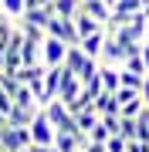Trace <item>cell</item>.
I'll list each match as a JSON object with an SVG mask.
<instances>
[{
  "mask_svg": "<svg viewBox=\"0 0 149 152\" xmlns=\"http://www.w3.org/2000/svg\"><path fill=\"white\" fill-rule=\"evenodd\" d=\"M24 145H34V142H31V125H24V129L7 125V129H4V145H0V152H21Z\"/></svg>",
  "mask_w": 149,
  "mask_h": 152,
  "instance_id": "obj_4",
  "label": "cell"
},
{
  "mask_svg": "<svg viewBox=\"0 0 149 152\" xmlns=\"http://www.w3.org/2000/svg\"><path fill=\"white\" fill-rule=\"evenodd\" d=\"M54 135H58V129L51 125L44 108H37V115H34V122H31V142L34 145H54Z\"/></svg>",
  "mask_w": 149,
  "mask_h": 152,
  "instance_id": "obj_1",
  "label": "cell"
},
{
  "mask_svg": "<svg viewBox=\"0 0 149 152\" xmlns=\"http://www.w3.org/2000/svg\"><path fill=\"white\" fill-rule=\"evenodd\" d=\"M48 34L51 37H61L65 44H81L78 27H75V17H51L48 20Z\"/></svg>",
  "mask_w": 149,
  "mask_h": 152,
  "instance_id": "obj_2",
  "label": "cell"
},
{
  "mask_svg": "<svg viewBox=\"0 0 149 152\" xmlns=\"http://www.w3.org/2000/svg\"><path fill=\"white\" fill-rule=\"evenodd\" d=\"M75 27H78V37H88V34H95V31H105V24L95 20L92 14L78 10V14H75Z\"/></svg>",
  "mask_w": 149,
  "mask_h": 152,
  "instance_id": "obj_7",
  "label": "cell"
},
{
  "mask_svg": "<svg viewBox=\"0 0 149 152\" xmlns=\"http://www.w3.org/2000/svg\"><path fill=\"white\" fill-rule=\"evenodd\" d=\"M78 152H105V142H88V145L78 149Z\"/></svg>",
  "mask_w": 149,
  "mask_h": 152,
  "instance_id": "obj_25",
  "label": "cell"
},
{
  "mask_svg": "<svg viewBox=\"0 0 149 152\" xmlns=\"http://www.w3.org/2000/svg\"><path fill=\"white\" fill-rule=\"evenodd\" d=\"M105 152H129V139H122V135H109Z\"/></svg>",
  "mask_w": 149,
  "mask_h": 152,
  "instance_id": "obj_22",
  "label": "cell"
},
{
  "mask_svg": "<svg viewBox=\"0 0 149 152\" xmlns=\"http://www.w3.org/2000/svg\"><path fill=\"white\" fill-rule=\"evenodd\" d=\"M98 78H102L105 91H119L122 88V68H115V64H102L98 61Z\"/></svg>",
  "mask_w": 149,
  "mask_h": 152,
  "instance_id": "obj_6",
  "label": "cell"
},
{
  "mask_svg": "<svg viewBox=\"0 0 149 152\" xmlns=\"http://www.w3.org/2000/svg\"><path fill=\"white\" fill-rule=\"evenodd\" d=\"M17 27L24 31V37H27V41H37V44H44V37H48V31L41 27V24H31V20H17Z\"/></svg>",
  "mask_w": 149,
  "mask_h": 152,
  "instance_id": "obj_16",
  "label": "cell"
},
{
  "mask_svg": "<svg viewBox=\"0 0 149 152\" xmlns=\"http://www.w3.org/2000/svg\"><path fill=\"white\" fill-rule=\"evenodd\" d=\"M119 98H115V91H102L98 98H95V112L98 115H119Z\"/></svg>",
  "mask_w": 149,
  "mask_h": 152,
  "instance_id": "obj_11",
  "label": "cell"
},
{
  "mask_svg": "<svg viewBox=\"0 0 149 152\" xmlns=\"http://www.w3.org/2000/svg\"><path fill=\"white\" fill-rule=\"evenodd\" d=\"M105 37H109V34H105V31H95V34H88V37H81V51H85V54H88V58H102Z\"/></svg>",
  "mask_w": 149,
  "mask_h": 152,
  "instance_id": "obj_10",
  "label": "cell"
},
{
  "mask_svg": "<svg viewBox=\"0 0 149 152\" xmlns=\"http://www.w3.org/2000/svg\"><path fill=\"white\" fill-rule=\"evenodd\" d=\"M119 135L122 139H139V118H126V115H122V122H119Z\"/></svg>",
  "mask_w": 149,
  "mask_h": 152,
  "instance_id": "obj_20",
  "label": "cell"
},
{
  "mask_svg": "<svg viewBox=\"0 0 149 152\" xmlns=\"http://www.w3.org/2000/svg\"><path fill=\"white\" fill-rule=\"evenodd\" d=\"M139 95H142V102L149 105V75H146V81H142V88H139Z\"/></svg>",
  "mask_w": 149,
  "mask_h": 152,
  "instance_id": "obj_26",
  "label": "cell"
},
{
  "mask_svg": "<svg viewBox=\"0 0 149 152\" xmlns=\"http://www.w3.org/2000/svg\"><path fill=\"white\" fill-rule=\"evenodd\" d=\"M51 17H54V10H51V4H48V7H27L21 20H31V24H41V27L48 31V20H51Z\"/></svg>",
  "mask_w": 149,
  "mask_h": 152,
  "instance_id": "obj_13",
  "label": "cell"
},
{
  "mask_svg": "<svg viewBox=\"0 0 149 152\" xmlns=\"http://www.w3.org/2000/svg\"><path fill=\"white\" fill-rule=\"evenodd\" d=\"M51 10L54 17H75L81 10V0H51Z\"/></svg>",
  "mask_w": 149,
  "mask_h": 152,
  "instance_id": "obj_14",
  "label": "cell"
},
{
  "mask_svg": "<svg viewBox=\"0 0 149 152\" xmlns=\"http://www.w3.org/2000/svg\"><path fill=\"white\" fill-rule=\"evenodd\" d=\"M146 41H149V24H146Z\"/></svg>",
  "mask_w": 149,
  "mask_h": 152,
  "instance_id": "obj_31",
  "label": "cell"
},
{
  "mask_svg": "<svg viewBox=\"0 0 149 152\" xmlns=\"http://www.w3.org/2000/svg\"><path fill=\"white\" fill-rule=\"evenodd\" d=\"M68 48L71 44H65L61 37H44V44H41V61H44L48 68H54V64H65V54H68Z\"/></svg>",
  "mask_w": 149,
  "mask_h": 152,
  "instance_id": "obj_3",
  "label": "cell"
},
{
  "mask_svg": "<svg viewBox=\"0 0 149 152\" xmlns=\"http://www.w3.org/2000/svg\"><path fill=\"white\" fill-rule=\"evenodd\" d=\"M10 20H21L24 17V10H27V0H4V7H0Z\"/></svg>",
  "mask_w": 149,
  "mask_h": 152,
  "instance_id": "obj_17",
  "label": "cell"
},
{
  "mask_svg": "<svg viewBox=\"0 0 149 152\" xmlns=\"http://www.w3.org/2000/svg\"><path fill=\"white\" fill-rule=\"evenodd\" d=\"M14 102L17 105H27V108H41L37 98H34V91H31V85H21V88H17V91H14Z\"/></svg>",
  "mask_w": 149,
  "mask_h": 152,
  "instance_id": "obj_19",
  "label": "cell"
},
{
  "mask_svg": "<svg viewBox=\"0 0 149 152\" xmlns=\"http://www.w3.org/2000/svg\"><path fill=\"white\" fill-rule=\"evenodd\" d=\"M126 44H119L115 37H105V48H102V64H115V68H122V64H126Z\"/></svg>",
  "mask_w": 149,
  "mask_h": 152,
  "instance_id": "obj_5",
  "label": "cell"
},
{
  "mask_svg": "<svg viewBox=\"0 0 149 152\" xmlns=\"http://www.w3.org/2000/svg\"><path fill=\"white\" fill-rule=\"evenodd\" d=\"M34 115H37V108H27V105H17V102H14L10 115H7V125H17V129H24V125H31V122H34Z\"/></svg>",
  "mask_w": 149,
  "mask_h": 152,
  "instance_id": "obj_8",
  "label": "cell"
},
{
  "mask_svg": "<svg viewBox=\"0 0 149 152\" xmlns=\"http://www.w3.org/2000/svg\"><path fill=\"white\" fill-rule=\"evenodd\" d=\"M48 152H61V149H54V145H51V149H48Z\"/></svg>",
  "mask_w": 149,
  "mask_h": 152,
  "instance_id": "obj_30",
  "label": "cell"
},
{
  "mask_svg": "<svg viewBox=\"0 0 149 152\" xmlns=\"http://www.w3.org/2000/svg\"><path fill=\"white\" fill-rule=\"evenodd\" d=\"M4 129H7V125H0V145H4Z\"/></svg>",
  "mask_w": 149,
  "mask_h": 152,
  "instance_id": "obj_28",
  "label": "cell"
},
{
  "mask_svg": "<svg viewBox=\"0 0 149 152\" xmlns=\"http://www.w3.org/2000/svg\"><path fill=\"white\" fill-rule=\"evenodd\" d=\"M109 135H112V132L105 129V122H102V118H98V125L88 132V139H92V142H109Z\"/></svg>",
  "mask_w": 149,
  "mask_h": 152,
  "instance_id": "obj_24",
  "label": "cell"
},
{
  "mask_svg": "<svg viewBox=\"0 0 149 152\" xmlns=\"http://www.w3.org/2000/svg\"><path fill=\"white\" fill-rule=\"evenodd\" d=\"M21 54H24V64H37V61H41V44L24 37V48H21Z\"/></svg>",
  "mask_w": 149,
  "mask_h": 152,
  "instance_id": "obj_18",
  "label": "cell"
},
{
  "mask_svg": "<svg viewBox=\"0 0 149 152\" xmlns=\"http://www.w3.org/2000/svg\"><path fill=\"white\" fill-rule=\"evenodd\" d=\"M81 10H85V14H92L95 20H102V24L112 17V7L105 4V0H81Z\"/></svg>",
  "mask_w": 149,
  "mask_h": 152,
  "instance_id": "obj_12",
  "label": "cell"
},
{
  "mask_svg": "<svg viewBox=\"0 0 149 152\" xmlns=\"http://www.w3.org/2000/svg\"><path fill=\"white\" fill-rule=\"evenodd\" d=\"M105 4H109V7H115V4H119V0H105Z\"/></svg>",
  "mask_w": 149,
  "mask_h": 152,
  "instance_id": "obj_29",
  "label": "cell"
},
{
  "mask_svg": "<svg viewBox=\"0 0 149 152\" xmlns=\"http://www.w3.org/2000/svg\"><path fill=\"white\" fill-rule=\"evenodd\" d=\"M112 10H119V14H136V10H142V0H119Z\"/></svg>",
  "mask_w": 149,
  "mask_h": 152,
  "instance_id": "obj_23",
  "label": "cell"
},
{
  "mask_svg": "<svg viewBox=\"0 0 149 152\" xmlns=\"http://www.w3.org/2000/svg\"><path fill=\"white\" fill-rule=\"evenodd\" d=\"M142 81H146V75H136V71H129V68H122V85L126 88H142Z\"/></svg>",
  "mask_w": 149,
  "mask_h": 152,
  "instance_id": "obj_21",
  "label": "cell"
},
{
  "mask_svg": "<svg viewBox=\"0 0 149 152\" xmlns=\"http://www.w3.org/2000/svg\"><path fill=\"white\" fill-rule=\"evenodd\" d=\"M98 118H102V115L95 112V105H92V108H81V112L75 115V122H78V129H81V132H92L95 125H98Z\"/></svg>",
  "mask_w": 149,
  "mask_h": 152,
  "instance_id": "obj_15",
  "label": "cell"
},
{
  "mask_svg": "<svg viewBox=\"0 0 149 152\" xmlns=\"http://www.w3.org/2000/svg\"><path fill=\"white\" fill-rule=\"evenodd\" d=\"M65 75H68V68H65V64H54V68H48V75H44V88H48V95H51V98H58V91H61V81H65Z\"/></svg>",
  "mask_w": 149,
  "mask_h": 152,
  "instance_id": "obj_9",
  "label": "cell"
},
{
  "mask_svg": "<svg viewBox=\"0 0 149 152\" xmlns=\"http://www.w3.org/2000/svg\"><path fill=\"white\" fill-rule=\"evenodd\" d=\"M142 61H146V68H149V41H142Z\"/></svg>",
  "mask_w": 149,
  "mask_h": 152,
  "instance_id": "obj_27",
  "label": "cell"
}]
</instances>
